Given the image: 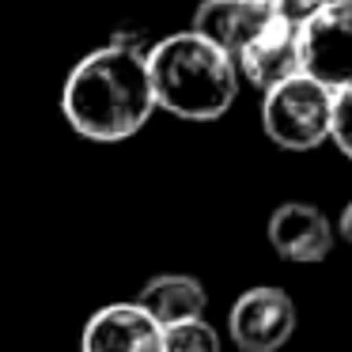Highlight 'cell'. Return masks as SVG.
<instances>
[{"label": "cell", "mask_w": 352, "mask_h": 352, "mask_svg": "<svg viewBox=\"0 0 352 352\" xmlns=\"http://www.w3.org/2000/svg\"><path fill=\"white\" fill-rule=\"evenodd\" d=\"M155 110L144 54L125 42L80 57L61 87V114L80 137L118 144L137 137Z\"/></svg>", "instance_id": "1"}, {"label": "cell", "mask_w": 352, "mask_h": 352, "mask_svg": "<svg viewBox=\"0 0 352 352\" xmlns=\"http://www.w3.org/2000/svg\"><path fill=\"white\" fill-rule=\"evenodd\" d=\"M299 72L341 91L352 84V0H326L296 23Z\"/></svg>", "instance_id": "4"}, {"label": "cell", "mask_w": 352, "mask_h": 352, "mask_svg": "<svg viewBox=\"0 0 352 352\" xmlns=\"http://www.w3.org/2000/svg\"><path fill=\"white\" fill-rule=\"evenodd\" d=\"M269 19L261 0H205L193 16V34H201L205 42H212L216 50L235 61V54L246 46L254 31Z\"/></svg>", "instance_id": "9"}, {"label": "cell", "mask_w": 352, "mask_h": 352, "mask_svg": "<svg viewBox=\"0 0 352 352\" xmlns=\"http://www.w3.org/2000/svg\"><path fill=\"white\" fill-rule=\"evenodd\" d=\"M84 352H160V322L140 303H110L87 318Z\"/></svg>", "instance_id": "8"}, {"label": "cell", "mask_w": 352, "mask_h": 352, "mask_svg": "<svg viewBox=\"0 0 352 352\" xmlns=\"http://www.w3.org/2000/svg\"><path fill=\"white\" fill-rule=\"evenodd\" d=\"M140 307L160 326H170V322H182V318H201L208 307V296H205V284L197 276L163 273V276H152L140 288Z\"/></svg>", "instance_id": "10"}, {"label": "cell", "mask_w": 352, "mask_h": 352, "mask_svg": "<svg viewBox=\"0 0 352 352\" xmlns=\"http://www.w3.org/2000/svg\"><path fill=\"white\" fill-rule=\"evenodd\" d=\"M261 99V129L273 144L288 152H311L329 140V118H333V91L307 72L265 87Z\"/></svg>", "instance_id": "3"}, {"label": "cell", "mask_w": 352, "mask_h": 352, "mask_svg": "<svg viewBox=\"0 0 352 352\" xmlns=\"http://www.w3.org/2000/svg\"><path fill=\"white\" fill-rule=\"evenodd\" d=\"M269 246L280 254L284 261H296V265H314V261H326L333 250V223L322 208L303 205V201H288L269 216Z\"/></svg>", "instance_id": "7"}, {"label": "cell", "mask_w": 352, "mask_h": 352, "mask_svg": "<svg viewBox=\"0 0 352 352\" xmlns=\"http://www.w3.org/2000/svg\"><path fill=\"white\" fill-rule=\"evenodd\" d=\"M329 140L352 160V84L333 91V118H329Z\"/></svg>", "instance_id": "12"}, {"label": "cell", "mask_w": 352, "mask_h": 352, "mask_svg": "<svg viewBox=\"0 0 352 352\" xmlns=\"http://www.w3.org/2000/svg\"><path fill=\"white\" fill-rule=\"evenodd\" d=\"M333 231H341V239L352 246V201L344 205V212H341V220H337V228H333Z\"/></svg>", "instance_id": "14"}, {"label": "cell", "mask_w": 352, "mask_h": 352, "mask_svg": "<svg viewBox=\"0 0 352 352\" xmlns=\"http://www.w3.org/2000/svg\"><path fill=\"white\" fill-rule=\"evenodd\" d=\"M261 4H265L269 16H280V19L299 23V19H307L314 8H322L326 0H261Z\"/></svg>", "instance_id": "13"}, {"label": "cell", "mask_w": 352, "mask_h": 352, "mask_svg": "<svg viewBox=\"0 0 352 352\" xmlns=\"http://www.w3.org/2000/svg\"><path fill=\"white\" fill-rule=\"evenodd\" d=\"M160 352H220V333L201 318H182L160 326Z\"/></svg>", "instance_id": "11"}, {"label": "cell", "mask_w": 352, "mask_h": 352, "mask_svg": "<svg viewBox=\"0 0 352 352\" xmlns=\"http://www.w3.org/2000/svg\"><path fill=\"white\" fill-rule=\"evenodd\" d=\"M228 329L239 352H280L296 333V303L288 292L258 284L235 299Z\"/></svg>", "instance_id": "5"}, {"label": "cell", "mask_w": 352, "mask_h": 352, "mask_svg": "<svg viewBox=\"0 0 352 352\" xmlns=\"http://www.w3.org/2000/svg\"><path fill=\"white\" fill-rule=\"evenodd\" d=\"M152 99L186 122H216L239 95V72L223 50L193 31H175L144 54Z\"/></svg>", "instance_id": "2"}, {"label": "cell", "mask_w": 352, "mask_h": 352, "mask_svg": "<svg viewBox=\"0 0 352 352\" xmlns=\"http://www.w3.org/2000/svg\"><path fill=\"white\" fill-rule=\"evenodd\" d=\"M235 72L250 80L258 91L280 84L299 72V34L292 19L269 16L258 31L246 38V46L235 54Z\"/></svg>", "instance_id": "6"}]
</instances>
